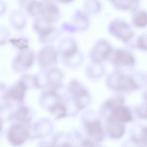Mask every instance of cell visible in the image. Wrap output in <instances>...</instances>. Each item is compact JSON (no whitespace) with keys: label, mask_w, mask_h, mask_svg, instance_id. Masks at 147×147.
I'll use <instances>...</instances> for the list:
<instances>
[{"label":"cell","mask_w":147,"mask_h":147,"mask_svg":"<svg viewBox=\"0 0 147 147\" xmlns=\"http://www.w3.org/2000/svg\"><path fill=\"white\" fill-rule=\"evenodd\" d=\"M7 5L5 3L0 0V16L3 14L7 9Z\"/></svg>","instance_id":"23"},{"label":"cell","mask_w":147,"mask_h":147,"mask_svg":"<svg viewBox=\"0 0 147 147\" xmlns=\"http://www.w3.org/2000/svg\"><path fill=\"white\" fill-rule=\"evenodd\" d=\"M124 102H116L108 104L102 110L110 111L111 116L123 123L131 121L132 113L129 108L123 105Z\"/></svg>","instance_id":"3"},{"label":"cell","mask_w":147,"mask_h":147,"mask_svg":"<svg viewBox=\"0 0 147 147\" xmlns=\"http://www.w3.org/2000/svg\"><path fill=\"white\" fill-rule=\"evenodd\" d=\"M82 146L83 147H95L92 142L88 140L84 141L82 143Z\"/></svg>","instance_id":"25"},{"label":"cell","mask_w":147,"mask_h":147,"mask_svg":"<svg viewBox=\"0 0 147 147\" xmlns=\"http://www.w3.org/2000/svg\"><path fill=\"white\" fill-rule=\"evenodd\" d=\"M111 51L109 44L105 40L98 41L95 45L92 52L91 57L95 62H99L105 59Z\"/></svg>","instance_id":"10"},{"label":"cell","mask_w":147,"mask_h":147,"mask_svg":"<svg viewBox=\"0 0 147 147\" xmlns=\"http://www.w3.org/2000/svg\"><path fill=\"white\" fill-rule=\"evenodd\" d=\"M111 32L124 41L130 40L133 35V32L129 25L120 20H115L111 23L110 27Z\"/></svg>","instance_id":"6"},{"label":"cell","mask_w":147,"mask_h":147,"mask_svg":"<svg viewBox=\"0 0 147 147\" xmlns=\"http://www.w3.org/2000/svg\"><path fill=\"white\" fill-rule=\"evenodd\" d=\"M108 83L109 86L115 90L124 92L135 90L139 87L134 77L119 72L110 76Z\"/></svg>","instance_id":"2"},{"label":"cell","mask_w":147,"mask_h":147,"mask_svg":"<svg viewBox=\"0 0 147 147\" xmlns=\"http://www.w3.org/2000/svg\"><path fill=\"white\" fill-rule=\"evenodd\" d=\"M9 19L11 26L17 30H22L26 24L25 16L21 9H16L12 11L9 14Z\"/></svg>","instance_id":"12"},{"label":"cell","mask_w":147,"mask_h":147,"mask_svg":"<svg viewBox=\"0 0 147 147\" xmlns=\"http://www.w3.org/2000/svg\"><path fill=\"white\" fill-rule=\"evenodd\" d=\"M107 129L109 135L114 138L121 137L123 134L125 127L123 123L110 116L107 119Z\"/></svg>","instance_id":"14"},{"label":"cell","mask_w":147,"mask_h":147,"mask_svg":"<svg viewBox=\"0 0 147 147\" xmlns=\"http://www.w3.org/2000/svg\"><path fill=\"white\" fill-rule=\"evenodd\" d=\"M8 41L14 48L18 51L28 48V40L24 36H21L10 38Z\"/></svg>","instance_id":"18"},{"label":"cell","mask_w":147,"mask_h":147,"mask_svg":"<svg viewBox=\"0 0 147 147\" xmlns=\"http://www.w3.org/2000/svg\"><path fill=\"white\" fill-rule=\"evenodd\" d=\"M2 119L0 117V131H1L2 128Z\"/></svg>","instance_id":"26"},{"label":"cell","mask_w":147,"mask_h":147,"mask_svg":"<svg viewBox=\"0 0 147 147\" xmlns=\"http://www.w3.org/2000/svg\"><path fill=\"white\" fill-rule=\"evenodd\" d=\"M34 59L33 52L29 48L18 51L13 59L12 65L17 71H24L31 67Z\"/></svg>","instance_id":"4"},{"label":"cell","mask_w":147,"mask_h":147,"mask_svg":"<svg viewBox=\"0 0 147 147\" xmlns=\"http://www.w3.org/2000/svg\"><path fill=\"white\" fill-rule=\"evenodd\" d=\"M28 131L22 126L16 124L10 129L8 133V138L10 142L15 146L22 144L28 138Z\"/></svg>","instance_id":"8"},{"label":"cell","mask_w":147,"mask_h":147,"mask_svg":"<svg viewBox=\"0 0 147 147\" xmlns=\"http://www.w3.org/2000/svg\"><path fill=\"white\" fill-rule=\"evenodd\" d=\"M134 22L135 25L139 27H143L147 24V13L146 11L141 10L134 16Z\"/></svg>","instance_id":"19"},{"label":"cell","mask_w":147,"mask_h":147,"mask_svg":"<svg viewBox=\"0 0 147 147\" xmlns=\"http://www.w3.org/2000/svg\"><path fill=\"white\" fill-rule=\"evenodd\" d=\"M84 125L90 136L98 141L102 139L104 133L100 123L98 120H86Z\"/></svg>","instance_id":"13"},{"label":"cell","mask_w":147,"mask_h":147,"mask_svg":"<svg viewBox=\"0 0 147 147\" xmlns=\"http://www.w3.org/2000/svg\"><path fill=\"white\" fill-rule=\"evenodd\" d=\"M137 1L133 0H114L111 1L117 7L123 9H128L132 7Z\"/></svg>","instance_id":"21"},{"label":"cell","mask_w":147,"mask_h":147,"mask_svg":"<svg viewBox=\"0 0 147 147\" xmlns=\"http://www.w3.org/2000/svg\"><path fill=\"white\" fill-rule=\"evenodd\" d=\"M61 45L60 51L65 58L68 59L74 55L77 50L75 42L71 39H66Z\"/></svg>","instance_id":"17"},{"label":"cell","mask_w":147,"mask_h":147,"mask_svg":"<svg viewBox=\"0 0 147 147\" xmlns=\"http://www.w3.org/2000/svg\"><path fill=\"white\" fill-rule=\"evenodd\" d=\"M68 98L77 111L86 108L90 101V95L86 89L75 79L69 82L66 88Z\"/></svg>","instance_id":"1"},{"label":"cell","mask_w":147,"mask_h":147,"mask_svg":"<svg viewBox=\"0 0 147 147\" xmlns=\"http://www.w3.org/2000/svg\"><path fill=\"white\" fill-rule=\"evenodd\" d=\"M146 128L144 127L142 131V141L144 144L146 142Z\"/></svg>","instance_id":"24"},{"label":"cell","mask_w":147,"mask_h":147,"mask_svg":"<svg viewBox=\"0 0 147 147\" xmlns=\"http://www.w3.org/2000/svg\"><path fill=\"white\" fill-rule=\"evenodd\" d=\"M27 87L25 81L21 80L8 90L5 98L7 99L21 102L23 100Z\"/></svg>","instance_id":"9"},{"label":"cell","mask_w":147,"mask_h":147,"mask_svg":"<svg viewBox=\"0 0 147 147\" xmlns=\"http://www.w3.org/2000/svg\"><path fill=\"white\" fill-rule=\"evenodd\" d=\"M40 17L51 23L56 21L59 16L58 7L54 3L48 1L40 2Z\"/></svg>","instance_id":"5"},{"label":"cell","mask_w":147,"mask_h":147,"mask_svg":"<svg viewBox=\"0 0 147 147\" xmlns=\"http://www.w3.org/2000/svg\"><path fill=\"white\" fill-rule=\"evenodd\" d=\"M112 61L117 67H132L134 63V59L131 54L125 51L118 50L115 52Z\"/></svg>","instance_id":"11"},{"label":"cell","mask_w":147,"mask_h":147,"mask_svg":"<svg viewBox=\"0 0 147 147\" xmlns=\"http://www.w3.org/2000/svg\"><path fill=\"white\" fill-rule=\"evenodd\" d=\"M38 59L40 67L43 69H50L56 62L57 55L55 49L50 46L45 47L39 53Z\"/></svg>","instance_id":"7"},{"label":"cell","mask_w":147,"mask_h":147,"mask_svg":"<svg viewBox=\"0 0 147 147\" xmlns=\"http://www.w3.org/2000/svg\"><path fill=\"white\" fill-rule=\"evenodd\" d=\"M146 34H143L139 37L137 41V46L138 48L146 50Z\"/></svg>","instance_id":"22"},{"label":"cell","mask_w":147,"mask_h":147,"mask_svg":"<svg viewBox=\"0 0 147 147\" xmlns=\"http://www.w3.org/2000/svg\"><path fill=\"white\" fill-rule=\"evenodd\" d=\"M12 116L16 120L26 123L31 120L32 114L31 110L28 107L21 105L16 110Z\"/></svg>","instance_id":"16"},{"label":"cell","mask_w":147,"mask_h":147,"mask_svg":"<svg viewBox=\"0 0 147 147\" xmlns=\"http://www.w3.org/2000/svg\"><path fill=\"white\" fill-rule=\"evenodd\" d=\"M11 32L8 27L4 25H0V46L6 43Z\"/></svg>","instance_id":"20"},{"label":"cell","mask_w":147,"mask_h":147,"mask_svg":"<svg viewBox=\"0 0 147 147\" xmlns=\"http://www.w3.org/2000/svg\"><path fill=\"white\" fill-rule=\"evenodd\" d=\"M46 76L48 84L46 87L61 83L63 77V73L61 70L55 67L46 71Z\"/></svg>","instance_id":"15"}]
</instances>
